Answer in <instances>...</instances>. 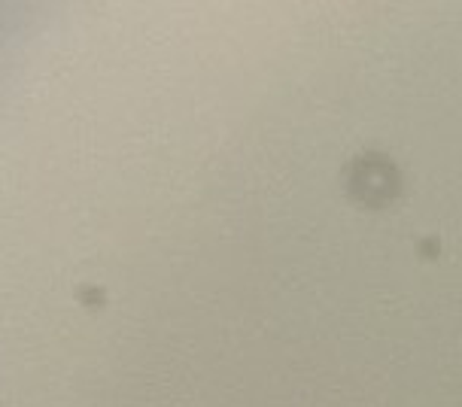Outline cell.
<instances>
[{"mask_svg":"<svg viewBox=\"0 0 462 407\" xmlns=\"http://www.w3.org/2000/svg\"><path fill=\"white\" fill-rule=\"evenodd\" d=\"M399 189V171L383 155H359L350 164V192L365 204H381Z\"/></svg>","mask_w":462,"mask_h":407,"instance_id":"6da1fadb","label":"cell"}]
</instances>
